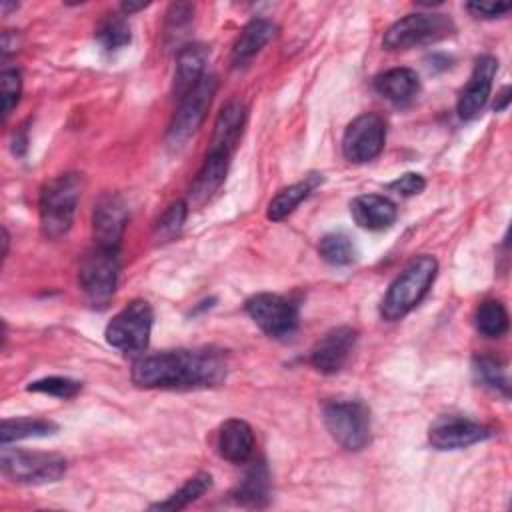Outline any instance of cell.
Masks as SVG:
<instances>
[{
	"label": "cell",
	"instance_id": "1",
	"mask_svg": "<svg viewBox=\"0 0 512 512\" xmlns=\"http://www.w3.org/2000/svg\"><path fill=\"white\" fill-rule=\"evenodd\" d=\"M226 378V362L220 352L164 350L146 354L132 366V382L140 388L190 390L216 386Z\"/></svg>",
	"mask_w": 512,
	"mask_h": 512
},
{
	"label": "cell",
	"instance_id": "2",
	"mask_svg": "<svg viewBox=\"0 0 512 512\" xmlns=\"http://www.w3.org/2000/svg\"><path fill=\"white\" fill-rule=\"evenodd\" d=\"M438 272L434 256H418L396 276L380 302V316L388 322H396L412 312L430 290Z\"/></svg>",
	"mask_w": 512,
	"mask_h": 512
},
{
	"label": "cell",
	"instance_id": "3",
	"mask_svg": "<svg viewBox=\"0 0 512 512\" xmlns=\"http://www.w3.org/2000/svg\"><path fill=\"white\" fill-rule=\"evenodd\" d=\"M82 188L84 180L76 172L60 174L44 184L40 192L38 212L40 228L46 238L58 240L70 230L78 200L82 196Z\"/></svg>",
	"mask_w": 512,
	"mask_h": 512
},
{
	"label": "cell",
	"instance_id": "4",
	"mask_svg": "<svg viewBox=\"0 0 512 512\" xmlns=\"http://www.w3.org/2000/svg\"><path fill=\"white\" fill-rule=\"evenodd\" d=\"M456 30L454 22L446 14L414 12L396 20L382 38L388 50H408L422 44H432L452 36Z\"/></svg>",
	"mask_w": 512,
	"mask_h": 512
},
{
	"label": "cell",
	"instance_id": "5",
	"mask_svg": "<svg viewBox=\"0 0 512 512\" xmlns=\"http://www.w3.org/2000/svg\"><path fill=\"white\" fill-rule=\"evenodd\" d=\"M0 468L6 478L20 484H50L64 476L66 460L54 452H30L2 444Z\"/></svg>",
	"mask_w": 512,
	"mask_h": 512
},
{
	"label": "cell",
	"instance_id": "6",
	"mask_svg": "<svg viewBox=\"0 0 512 512\" xmlns=\"http://www.w3.org/2000/svg\"><path fill=\"white\" fill-rule=\"evenodd\" d=\"M324 424L330 436L346 450H362L370 440V410L360 400L324 404Z\"/></svg>",
	"mask_w": 512,
	"mask_h": 512
},
{
	"label": "cell",
	"instance_id": "7",
	"mask_svg": "<svg viewBox=\"0 0 512 512\" xmlns=\"http://www.w3.org/2000/svg\"><path fill=\"white\" fill-rule=\"evenodd\" d=\"M154 312L146 300H132L106 326V342L122 352L148 348Z\"/></svg>",
	"mask_w": 512,
	"mask_h": 512
},
{
	"label": "cell",
	"instance_id": "8",
	"mask_svg": "<svg viewBox=\"0 0 512 512\" xmlns=\"http://www.w3.org/2000/svg\"><path fill=\"white\" fill-rule=\"evenodd\" d=\"M118 250L94 244L80 262V286L94 306H106L118 284Z\"/></svg>",
	"mask_w": 512,
	"mask_h": 512
},
{
	"label": "cell",
	"instance_id": "9",
	"mask_svg": "<svg viewBox=\"0 0 512 512\" xmlns=\"http://www.w3.org/2000/svg\"><path fill=\"white\" fill-rule=\"evenodd\" d=\"M218 80L212 74H206L178 104L174 118L168 128V144L172 148H180L188 142V138L200 128L206 118V112L216 94Z\"/></svg>",
	"mask_w": 512,
	"mask_h": 512
},
{
	"label": "cell",
	"instance_id": "10",
	"mask_svg": "<svg viewBox=\"0 0 512 512\" xmlns=\"http://www.w3.org/2000/svg\"><path fill=\"white\" fill-rule=\"evenodd\" d=\"M244 308L254 324L270 338H290L298 328L296 304L280 294H254L246 300Z\"/></svg>",
	"mask_w": 512,
	"mask_h": 512
},
{
	"label": "cell",
	"instance_id": "11",
	"mask_svg": "<svg viewBox=\"0 0 512 512\" xmlns=\"http://www.w3.org/2000/svg\"><path fill=\"white\" fill-rule=\"evenodd\" d=\"M384 140V118L376 112H364L346 126L342 136V154L348 162L364 164L374 160L382 152Z\"/></svg>",
	"mask_w": 512,
	"mask_h": 512
},
{
	"label": "cell",
	"instance_id": "12",
	"mask_svg": "<svg viewBox=\"0 0 512 512\" xmlns=\"http://www.w3.org/2000/svg\"><path fill=\"white\" fill-rule=\"evenodd\" d=\"M490 436V428L456 414L438 416L428 428V442L438 450H458L482 442Z\"/></svg>",
	"mask_w": 512,
	"mask_h": 512
},
{
	"label": "cell",
	"instance_id": "13",
	"mask_svg": "<svg viewBox=\"0 0 512 512\" xmlns=\"http://www.w3.org/2000/svg\"><path fill=\"white\" fill-rule=\"evenodd\" d=\"M358 342V332L350 326L328 330L312 348L310 362L322 374H336L344 368Z\"/></svg>",
	"mask_w": 512,
	"mask_h": 512
},
{
	"label": "cell",
	"instance_id": "14",
	"mask_svg": "<svg viewBox=\"0 0 512 512\" xmlns=\"http://www.w3.org/2000/svg\"><path fill=\"white\" fill-rule=\"evenodd\" d=\"M496 70L498 60L494 56L484 54L476 60L474 70L458 96V116L462 120H474L482 112V108L488 102Z\"/></svg>",
	"mask_w": 512,
	"mask_h": 512
},
{
	"label": "cell",
	"instance_id": "15",
	"mask_svg": "<svg viewBox=\"0 0 512 512\" xmlns=\"http://www.w3.org/2000/svg\"><path fill=\"white\" fill-rule=\"evenodd\" d=\"M126 222H128V208L122 196L112 192L100 196L92 212L94 242L98 246L118 250Z\"/></svg>",
	"mask_w": 512,
	"mask_h": 512
},
{
	"label": "cell",
	"instance_id": "16",
	"mask_svg": "<svg viewBox=\"0 0 512 512\" xmlns=\"http://www.w3.org/2000/svg\"><path fill=\"white\" fill-rule=\"evenodd\" d=\"M350 214L354 222L364 230H386L396 222V204L382 194H362L350 202Z\"/></svg>",
	"mask_w": 512,
	"mask_h": 512
},
{
	"label": "cell",
	"instance_id": "17",
	"mask_svg": "<svg viewBox=\"0 0 512 512\" xmlns=\"http://www.w3.org/2000/svg\"><path fill=\"white\" fill-rule=\"evenodd\" d=\"M230 158H232L230 152L208 148L206 158L190 186V202L192 204L202 206L222 186L228 166H230Z\"/></svg>",
	"mask_w": 512,
	"mask_h": 512
},
{
	"label": "cell",
	"instance_id": "18",
	"mask_svg": "<svg viewBox=\"0 0 512 512\" xmlns=\"http://www.w3.org/2000/svg\"><path fill=\"white\" fill-rule=\"evenodd\" d=\"M218 454L232 462V464H244L250 460L254 452V430L248 422L230 418L220 426L218 440H216Z\"/></svg>",
	"mask_w": 512,
	"mask_h": 512
},
{
	"label": "cell",
	"instance_id": "19",
	"mask_svg": "<svg viewBox=\"0 0 512 512\" xmlns=\"http://www.w3.org/2000/svg\"><path fill=\"white\" fill-rule=\"evenodd\" d=\"M208 48L204 44H186L178 50L176 56V72L172 92L178 100H182L206 74L204 66L208 60Z\"/></svg>",
	"mask_w": 512,
	"mask_h": 512
},
{
	"label": "cell",
	"instance_id": "20",
	"mask_svg": "<svg viewBox=\"0 0 512 512\" xmlns=\"http://www.w3.org/2000/svg\"><path fill=\"white\" fill-rule=\"evenodd\" d=\"M374 88L394 106H406L416 98L420 90V80L412 68L398 66L378 74L374 80Z\"/></svg>",
	"mask_w": 512,
	"mask_h": 512
},
{
	"label": "cell",
	"instance_id": "21",
	"mask_svg": "<svg viewBox=\"0 0 512 512\" xmlns=\"http://www.w3.org/2000/svg\"><path fill=\"white\" fill-rule=\"evenodd\" d=\"M246 124V106L240 100L228 102L220 112L214 122V134L210 140V148L214 150H224V152H234L242 130Z\"/></svg>",
	"mask_w": 512,
	"mask_h": 512
},
{
	"label": "cell",
	"instance_id": "22",
	"mask_svg": "<svg viewBox=\"0 0 512 512\" xmlns=\"http://www.w3.org/2000/svg\"><path fill=\"white\" fill-rule=\"evenodd\" d=\"M276 34V26L266 20V18H254L250 20L240 36L236 38L234 42V48H232V64L236 68L248 64Z\"/></svg>",
	"mask_w": 512,
	"mask_h": 512
},
{
	"label": "cell",
	"instance_id": "23",
	"mask_svg": "<svg viewBox=\"0 0 512 512\" xmlns=\"http://www.w3.org/2000/svg\"><path fill=\"white\" fill-rule=\"evenodd\" d=\"M242 506H264L270 500V474L262 460L254 462L230 494Z\"/></svg>",
	"mask_w": 512,
	"mask_h": 512
},
{
	"label": "cell",
	"instance_id": "24",
	"mask_svg": "<svg viewBox=\"0 0 512 512\" xmlns=\"http://www.w3.org/2000/svg\"><path fill=\"white\" fill-rule=\"evenodd\" d=\"M322 182V176L318 174H312V176H306L304 180L288 186V188H282L268 204V212L266 216L274 222L286 218L290 212H294L298 208V204L302 200H306L310 196V192Z\"/></svg>",
	"mask_w": 512,
	"mask_h": 512
},
{
	"label": "cell",
	"instance_id": "25",
	"mask_svg": "<svg viewBox=\"0 0 512 512\" xmlns=\"http://www.w3.org/2000/svg\"><path fill=\"white\" fill-rule=\"evenodd\" d=\"M58 430V424L46 418H6L0 426V440L2 444H10L14 440L22 438H38V436H50Z\"/></svg>",
	"mask_w": 512,
	"mask_h": 512
},
{
	"label": "cell",
	"instance_id": "26",
	"mask_svg": "<svg viewBox=\"0 0 512 512\" xmlns=\"http://www.w3.org/2000/svg\"><path fill=\"white\" fill-rule=\"evenodd\" d=\"M212 486V476L208 472H198L192 478H188L174 494H170L166 500L152 504L154 510H182L188 504L196 502L200 496H204Z\"/></svg>",
	"mask_w": 512,
	"mask_h": 512
},
{
	"label": "cell",
	"instance_id": "27",
	"mask_svg": "<svg viewBox=\"0 0 512 512\" xmlns=\"http://www.w3.org/2000/svg\"><path fill=\"white\" fill-rule=\"evenodd\" d=\"M476 330L486 338H500L508 330V312L500 300H484L474 314Z\"/></svg>",
	"mask_w": 512,
	"mask_h": 512
},
{
	"label": "cell",
	"instance_id": "28",
	"mask_svg": "<svg viewBox=\"0 0 512 512\" xmlns=\"http://www.w3.org/2000/svg\"><path fill=\"white\" fill-rule=\"evenodd\" d=\"M96 40L108 52H116L130 44L132 32L124 14H110L96 28Z\"/></svg>",
	"mask_w": 512,
	"mask_h": 512
},
{
	"label": "cell",
	"instance_id": "29",
	"mask_svg": "<svg viewBox=\"0 0 512 512\" xmlns=\"http://www.w3.org/2000/svg\"><path fill=\"white\" fill-rule=\"evenodd\" d=\"M192 18H194V6L192 4L176 2L168 8L166 22H164V44L168 48L170 46H180L182 38L186 36V30L192 24Z\"/></svg>",
	"mask_w": 512,
	"mask_h": 512
},
{
	"label": "cell",
	"instance_id": "30",
	"mask_svg": "<svg viewBox=\"0 0 512 512\" xmlns=\"http://www.w3.org/2000/svg\"><path fill=\"white\" fill-rule=\"evenodd\" d=\"M318 252L332 266H346L356 256V248L352 240L342 232H330L322 236L318 242Z\"/></svg>",
	"mask_w": 512,
	"mask_h": 512
},
{
	"label": "cell",
	"instance_id": "31",
	"mask_svg": "<svg viewBox=\"0 0 512 512\" xmlns=\"http://www.w3.org/2000/svg\"><path fill=\"white\" fill-rule=\"evenodd\" d=\"M186 214H188V202L186 200H176L172 202L164 214L160 216V220L156 222L154 228V240L164 244L170 242L174 236L180 234L184 222H186Z\"/></svg>",
	"mask_w": 512,
	"mask_h": 512
},
{
	"label": "cell",
	"instance_id": "32",
	"mask_svg": "<svg viewBox=\"0 0 512 512\" xmlns=\"http://www.w3.org/2000/svg\"><path fill=\"white\" fill-rule=\"evenodd\" d=\"M472 372H474V378L482 386L508 396L506 374H504L502 366L494 358H490V356H476L474 362H472Z\"/></svg>",
	"mask_w": 512,
	"mask_h": 512
},
{
	"label": "cell",
	"instance_id": "33",
	"mask_svg": "<svg viewBox=\"0 0 512 512\" xmlns=\"http://www.w3.org/2000/svg\"><path fill=\"white\" fill-rule=\"evenodd\" d=\"M26 390L56 396V398H74L82 390V384L78 380H72L66 376H46V378L30 382L26 386Z\"/></svg>",
	"mask_w": 512,
	"mask_h": 512
},
{
	"label": "cell",
	"instance_id": "34",
	"mask_svg": "<svg viewBox=\"0 0 512 512\" xmlns=\"http://www.w3.org/2000/svg\"><path fill=\"white\" fill-rule=\"evenodd\" d=\"M22 94V76L16 68H6L0 74V96H2V116L4 120L16 108Z\"/></svg>",
	"mask_w": 512,
	"mask_h": 512
},
{
	"label": "cell",
	"instance_id": "35",
	"mask_svg": "<svg viewBox=\"0 0 512 512\" xmlns=\"http://www.w3.org/2000/svg\"><path fill=\"white\" fill-rule=\"evenodd\" d=\"M426 186V180L422 174H416V172H406L402 174L400 178L392 180L388 184V190L400 194V196H414V194H420Z\"/></svg>",
	"mask_w": 512,
	"mask_h": 512
},
{
	"label": "cell",
	"instance_id": "36",
	"mask_svg": "<svg viewBox=\"0 0 512 512\" xmlns=\"http://www.w3.org/2000/svg\"><path fill=\"white\" fill-rule=\"evenodd\" d=\"M466 10L476 18H500L510 10V4L502 2H468Z\"/></svg>",
	"mask_w": 512,
	"mask_h": 512
},
{
	"label": "cell",
	"instance_id": "37",
	"mask_svg": "<svg viewBox=\"0 0 512 512\" xmlns=\"http://www.w3.org/2000/svg\"><path fill=\"white\" fill-rule=\"evenodd\" d=\"M508 104H510V86H504L502 92L498 94V100H496V104H494V110L500 112V110H504Z\"/></svg>",
	"mask_w": 512,
	"mask_h": 512
},
{
	"label": "cell",
	"instance_id": "38",
	"mask_svg": "<svg viewBox=\"0 0 512 512\" xmlns=\"http://www.w3.org/2000/svg\"><path fill=\"white\" fill-rule=\"evenodd\" d=\"M148 6V2H122L120 4V10H122V14L126 16V14H134V12H138V10H144Z\"/></svg>",
	"mask_w": 512,
	"mask_h": 512
}]
</instances>
